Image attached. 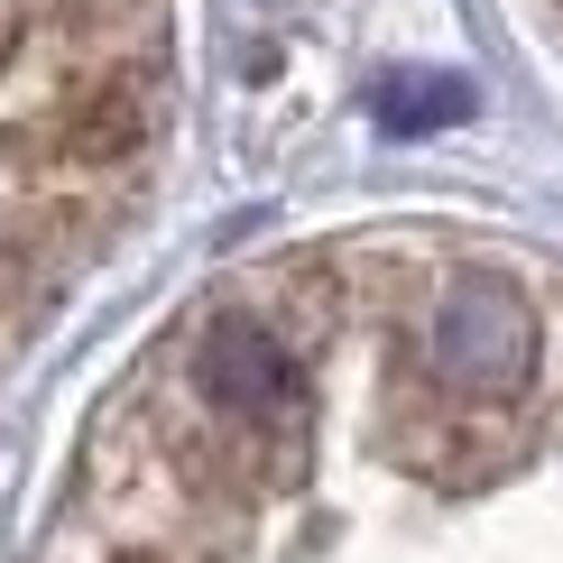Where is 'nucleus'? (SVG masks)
I'll return each mask as SVG.
<instances>
[{
    "mask_svg": "<svg viewBox=\"0 0 563 563\" xmlns=\"http://www.w3.org/2000/svg\"><path fill=\"white\" fill-rule=\"evenodd\" d=\"M195 388L203 407L222 416L231 434H277V443H305L314 426V388H305L296 351L250 314H222L213 333L195 342Z\"/></svg>",
    "mask_w": 563,
    "mask_h": 563,
    "instance_id": "nucleus-2",
    "label": "nucleus"
},
{
    "mask_svg": "<svg viewBox=\"0 0 563 563\" xmlns=\"http://www.w3.org/2000/svg\"><path fill=\"white\" fill-rule=\"evenodd\" d=\"M397 453H407V472H426L443 489H481L527 453V434L508 416H472V397L443 407L434 379H407L397 388Z\"/></svg>",
    "mask_w": 563,
    "mask_h": 563,
    "instance_id": "nucleus-3",
    "label": "nucleus"
},
{
    "mask_svg": "<svg viewBox=\"0 0 563 563\" xmlns=\"http://www.w3.org/2000/svg\"><path fill=\"white\" fill-rule=\"evenodd\" d=\"M139 139H148V102H139V84H92L75 92V102L56 111V121L0 139V157H29V167H121V157H139Z\"/></svg>",
    "mask_w": 563,
    "mask_h": 563,
    "instance_id": "nucleus-4",
    "label": "nucleus"
},
{
    "mask_svg": "<svg viewBox=\"0 0 563 563\" xmlns=\"http://www.w3.org/2000/svg\"><path fill=\"white\" fill-rule=\"evenodd\" d=\"M369 111H379V130H397V139H426V130H453L462 111H472V84L462 75H388L369 92Z\"/></svg>",
    "mask_w": 563,
    "mask_h": 563,
    "instance_id": "nucleus-5",
    "label": "nucleus"
},
{
    "mask_svg": "<svg viewBox=\"0 0 563 563\" xmlns=\"http://www.w3.org/2000/svg\"><path fill=\"white\" fill-rule=\"evenodd\" d=\"M545 323L508 277H453L426 314V379L453 397H518L536 379Z\"/></svg>",
    "mask_w": 563,
    "mask_h": 563,
    "instance_id": "nucleus-1",
    "label": "nucleus"
},
{
    "mask_svg": "<svg viewBox=\"0 0 563 563\" xmlns=\"http://www.w3.org/2000/svg\"><path fill=\"white\" fill-rule=\"evenodd\" d=\"M130 563H148V554H130Z\"/></svg>",
    "mask_w": 563,
    "mask_h": 563,
    "instance_id": "nucleus-6",
    "label": "nucleus"
}]
</instances>
